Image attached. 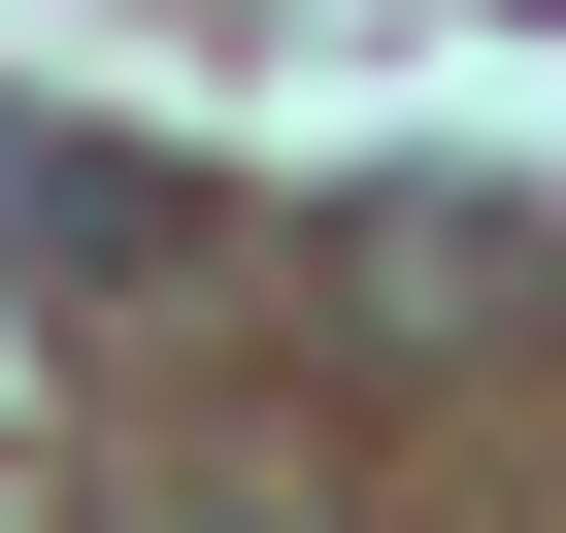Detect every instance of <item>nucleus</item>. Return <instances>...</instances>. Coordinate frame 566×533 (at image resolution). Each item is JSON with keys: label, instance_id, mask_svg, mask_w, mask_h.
Returning <instances> with one entry per match:
<instances>
[{"label": "nucleus", "instance_id": "f257e3e1", "mask_svg": "<svg viewBox=\"0 0 566 533\" xmlns=\"http://www.w3.org/2000/svg\"><path fill=\"white\" fill-rule=\"evenodd\" d=\"M0 233H34V266H167V167H67V134H0Z\"/></svg>", "mask_w": 566, "mask_h": 533}]
</instances>
